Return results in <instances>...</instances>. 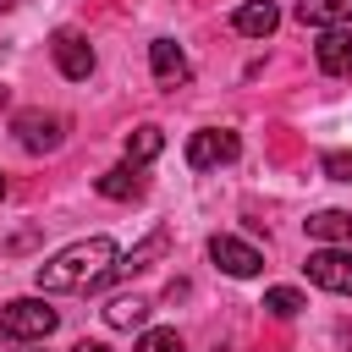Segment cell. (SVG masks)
<instances>
[{"label": "cell", "mask_w": 352, "mask_h": 352, "mask_svg": "<svg viewBox=\"0 0 352 352\" xmlns=\"http://www.w3.org/2000/svg\"><path fill=\"white\" fill-rule=\"evenodd\" d=\"M55 324H60V314L44 297H11V302H0V336L6 341H44V336H55Z\"/></svg>", "instance_id": "obj_2"}, {"label": "cell", "mask_w": 352, "mask_h": 352, "mask_svg": "<svg viewBox=\"0 0 352 352\" xmlns=\"http://www.w3.org/2000/svg\"><path fill=\"white\" fill-rule=\"evenodd\" d=\"M231 28H236L242 38H270V33L280 28V11H275V0H242L236 16H231Z\"/></svg>", "instance_id": "obj_9"}, {"label": "cell", "mask_w": 352, "mask_h": 352, "mask_svg": "<svg viewBox=\"0 0 352 352\" xmlns=\"http://www.w3.org/2000/svg\"><path fill=\"white\" fill-rule=\"evenodd\" d=\"M302 270H308V280H314V286H324V292H336V297H352V253H341L336 242L314 248Z\"/></svg>", "instance_id": "obj_6"}, {"label": "cell", "mask_w": 352, "mask_h": 352, "mask_svg": "<svg viewBox=\"0 0 352 352\" xmlns=\"http://www.w3.org/2000/svg\"><path fill=\"white\" fill-rule=\"evenodd\" d=\"M11 6H16V0H0V11H11Z\"/></svg>", "instance_id": "obj_22"}, {"label": "cell", "mask_w": 352, "mask_h": 352, "mask_svg": "<svg viewBox=\"0 0 352 352\" xmlns=\"http://www.w3.org/2000/svg\"><path fill=\"white\" fill-rule=\"evenodd\" d=\"M236 154H242V138H236L231 126H204V132H192V138H187V165H192V170L231 165Z\"/></svg>", "instance_id": "obj_5"}, {"label": "cell", "mask_w": 352, "mask_h": 352, "mask_svg": "<svg viewBox=\"0 0 352 352\" xmlns=\"http://www.w3.org/2000/svg\"><path fill=\"white\" fill-rule=\"evenodd\" d=\"M116 258L121 253L110 236H82V242H66L60 253H50L33 270V280H38V292H94V286H104Z\"/></svg>", "instance_id": "obj_1"}, {"label": "cell", "mask_w": 352, "mask_h": 352, "mask_svg": "<svg viewBox=\"0 0 352 352\" xmlns=\"http://www.w3.org/2000/svg\"><path fill=\"white\" fill-rule=\"evenodd\" d=\"M302 226H308L314 242H336V248L352 242V209H319V214H308Z\"/></svg>", "instance_id": "obj_14"}, {"label": "cell", "mask_w": 352, "mask_h": 352, "mask_svg": "<svg viewBox=\"0 0 352 352\" xmlns=\"http://www.w3.org/2000/svg\"><path fill=\"white\" fill-rule=\"evenodd\" d=\"M94 187H99L104 198H138V192H143V182H138V165H126V160H121V165H110V170H104Z\"/></svg>", "instance_id": "obj_16"}, {"label": "cell", "mask_w": 352, "mask_h": 352, "mask_svg": "<svg viewBox=\"0 0 352 352\" xmlns=\"http://www.w3.org/2000/svg\"><path fill=\"white\" fill-rule=\"evenodd\" d=\"M50 55H55L60 77H72V82H88V77H94V66H99L94 44H88L77 28H55V38H50Z\"/></svg>", "instance_id": "obj_4"}, {"label": "cell", "mask_w": 352, "mask_h": 352, "mask_svg": "<svg viewBox=\"0 0 352 352\" xmlns=\"http://www.w3.org/2000/svg\"><path fill=\"white\" fill-rule=\"evenodd\" d=\"M160 148H165V132L154 121H143V126L126 132V165H148V160H160Z\"/></svg>", "instance_id": "obj_15"}, {"label": "cell", "mask_w": 352, "mask_h": 352, "mask_svg": "<svg viewBox=\"0 0 352 352\" xmlns=\"http://www.w3.org/2000/svg\"><path fill=\"white\" fill-rule=\"evenodd\" d=\"M0 198H6V176H0Z\"/></svg>", "instance_id": "obj_23"}, {"label": "cell", "mask_w": 352, "mask_h": 352, "mask_svg": "<svg viewBox=\"0 0 352 352\" xmlns=\"http://www.w3.org/2000/svg\"><path fill=\"white\" fill-rule=\"evenodd\" d=\"M324 176H330V182H352V154H346V148L324 154Z\"/></svg>", "instance_id": "obj_19"}, {"label": "cell", "mask_w": 352, "mask_h": 352, "mask_svg": "<svg viewBox=\"0 0 352 352\" xmlns=\"http://www.w3.org/2000/svg\"><path fill=\"white\" fill-rule=\"evenodd\" d=\"M148 66H154V77H160L165 88H176V82L192 77V66H187V55H182L176 38H154V44H148Z\"/></svg>", "instance_id": "obj_10"}, {"label": "cell", "mask_w": 352, "mask_h": 352, "mask_svg": "<svg viewBox=\"0 0 352 352\" xmlns=\"http://www.w3.org/2000/svg\"><path fill=\"white\" fill-rule=\"evenodd\" d=\"M264 308H270L275 319H297L308 302H302V292H297V286H270V292H264Z\"/></svg>", "instance_id": "obj_17"}, {"label": "cell", "mask_w": 352, "mask_h": 352, "mask_svg": "<svg viewBox=\"0 0 352 352\" xmlns=\"http://www.w3.org/2000/svg\"><path fill=\"white\" fill-rule=\"evenodd\" d=\"M297 22L302 28H352V0H297Z\"/></svg>", "instance_id": "obj_12"}, {"label": "cell", "mask_w": 352, "mask_h": 352, "mask_svg": "<svg viewBox=\"0 0 352 352\" xmlns=\"http://www.w3.org/2000/svg\"><path fill=\"white\" fill-rule=\"evenodd\" d=\"M165 248H170V231H148V236H143L132 253H121V258L110 264V275H104V280H126V275H143L148 264H160V258H165Z\"/></svg>", "instance_id": "obj_8"}, {"label": "cell", "mask_w": 352, "mask_h": 352, "mask_svg": "<svg viewBox=\"0 0 352 352\" xmlns=\"http://www.w3.org/2000/svg\"><path fill=\"white\" fill-rule=\"evenodd\" d=\"M6 99H11V94H6V88H0V110H6Z\"/></svg>", "instance_id": "obj_21"}, {"label": "cell", "mask_w": 352, "mask_h": 352, "mask_svg": "<svg viewBox=\"0 0 352 352\" xmlns=\"http://www.w3.org/2000/svg\"><path fill=\"white\" fill-rule=\"evenodd\" d=\"M209 258H214L226 275H236V280H248V275L264 270V253H258L253 242H242V236H226V231L209 236Z\"/></svg>", "instance_id": "obj_7"}, {"label": "cell", "mask_w": 352, "mask_h": 352, "mask_svg": "<svg viewBox=\"0 0 352 352\" xmlns=\"http://www.w3.org/2000/svg\"><path fill=\"white\" fill-rule=\"evenodd\" d=\"M11 132H16V143L28 154H55L66 143V116H55V110H16Z\"/></svg>", "instance_id": "obj_3"}, {"label": "cell", "mask_w": 352, "mask_h": 352, "mask_svg": "<svg viewBox=\"0 0 352 352\" xmlns=\"http://www.w3.org/2000/svg\"><path fill=\"white\" fill-rule=\"evenodd\" d=\"M319 72L324 77H352V28H330L319 38Z\"/></svg>", "instance_id": "obj_11"}, {"label": "cell", "mask_w": 352, "mask_h": 352, "mask_svg": "<svg viewBox=\"0 0 352 352\" xmlns=\"http://www.w3.org/2000/svg\"><path fill=\"white\" fill-rule=\"evenodd\" d=\"M132 352H182V336H176V330H165V324H154V330L143 324V330H138V346H132Z\"/></svg>", "instance_id": "obj_18"}, {"label": "cell", "mask_w": 352, "mask_h": 352, "mask_svg": "<svg viewBox=\"0 0 352 352\" xmlns=\"http://www.w3.org/2000/svg\"><path fill=\"white\" fill-rule=\"evenodd\" d=\"M72 352H110V346H104V341H77Z\"/></svg>", "instance_id": "obj_20"}, {"label": "cell", "mask_w": 352, "mask_h": 352, "mask_svg": "<svg viewBox=\"0 0 352 352\" xmlns=\"http://www.w3.org/2000/svg\"><path fill=\"white\" fill-rule=\"evenodd\" d=\"M148 308H154V302L138 297V292L110 297V302H104V324H110V330H143V324H148Z\"/></svg>", "instance_id": "obj_13"}]
</instances>
